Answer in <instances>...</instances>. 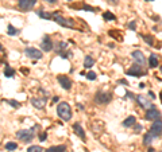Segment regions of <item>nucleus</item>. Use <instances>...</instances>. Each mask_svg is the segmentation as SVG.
Returning <instances> with one entry per match:
<instances>
[{"mask_svg": "<svg viewBox=\"0 0 162 152\" xmlns=\"http://www.w3.org/2000/svg\"><path fill=\"white\" fill-rule=\"evenodd\" d=\"M37 129H39V125H37V124L29 129H20V131L16 132V137L23 143H30V141H33L34 137H35Z\"/></svg>", "mask_w": 162, "mask_h": 152, "instance_id": "nucleus-1", "label": "nucleus"}, {"mask_svg": "<svg viewBox=\"0 0 162 152\" xmlns=\"http://www.w3.org/2000/svg\"><path fill=\"white\" fill-rule=\"evenodd\" d=\"M57 114L60 119H62V121H69L72 119V108L68 102L62 101L57 105Z\"/></svg>", "mask_w": 162, "mask_h": 152, "instance_id": "nucleus-2", "label": "nucleus"}, {"mask_svg": "<svg viewBox=\"0 0 162 152\" xmlns=\"http://www.w3.org/2000/svg\"><path fill=\"white\" fill-rule=\"evenodd\" d=\"M51 19L54 20L57 24L65 27V29H74V22L72 20V19H66V18H64L60 14V11H54V12H53V14H51Z\"/></svg>", "mask_w": 162, "mask_h": 152, "instance_id": "nucleus-3", "label": "nucleus"}, {"mask_svg": "<svg viewBox=\"0 0 162 152\" xmlns=\"http://www.w3.org/2000/svg\"><path fill=\"white\" fill-rule=\"evenodd\" d=\"M96 104L99 105H107L112 101V93L111 92H104V90H99L96 92L95 97H93Z\"/></svg>", "mask_w": 162, "mask_h": 152, "instance_id": "nucleus-4", "label": "nucleus"}, {"mask_svg": "<svg viewBox=\"0 0 162 152\" xmlns=\"http://www.w3.org/2000/svg\"><path fill=\"white\" fill-rule=\"evenodd\" d=\"M126 74H127V76L138 77V78H139V77L146 76V74H147V70H145V69H143V66H141V65L135 63V65H132V66L126 71Z\"/></svg>", "mask_w": 162, "mask_h": 152, "instance_id": "nucleus-5", "label": "nucleus"}, {"mask_svg": "<svg viewBox=\"0 0 162 152\" xmlns=\"http://www.w3.org/2000/svg\"><path fill=\"white\" fill-rule=\"evenodd\" d=\"M157 119H161V112L157 109V106L151 105L149 109H146V114H145V120L146 121H154Z\"/></svg>", "mask_w": 162, "mask_h": 152, "instance_id": "nucleus-6", "label": "nucleus"}, {"mask_svg": "<svg viewBox=\"0 0 162 152\" xmlns=\"http://www.w3.org/2000/svg\"><path fill=\"white\" fill-rule=\"evenodd\" d=\"M24 55H26L27 58L34 59V61L42 59L43 58V52L40 50H38V49H35V47H26L24 49Z\"/></svg>", "mask_w": 162, "mask_h": 152, "instance_id": "nucleus-7", "label": "nucleus"}, {"mask_svg": "<svg viewBox=\"0 0 162 152\" xmlns=\"http://www.w3.org/2000/svg\"><path fill=\"white\" fill-rule=\"evenodd\" d=\"M149 132H150L153 136H155V137H160V136H162V120L161 119L154 120Z\"/></svg>", "mask_w": 162, "mask_h": 152, "instance_id": "nucleus-8", "label": "nucleus"}, {"mask_svg": "<svg viewBox=\"0 0 162 152\" xmlns=\"http://www.w3.org/2000/svg\"><path fill=\"white\" fill-rule=\"evenodd\" d=\"M37 4V0H18V7L22 12H27L33 10L34 5Z\"/></svg>", "mask_w": 162, "mask_h": 152, "instance_id": "nucleus-9", "label": "nucleus"}, {"mask_svg": "<svg viewBox=\"0 0 162 152\" xmlns=\"http://www.w3.org/2000/svg\"><path fill=\"white\" fill-rule=\"evenodd\" d=\"M53 47H54V43H53L51 38L49 35H45L42 39V42H40V49H42V51L49 52V51L53 50Z\"/></svg>", "mask_w": 162, "mask_h": 152, "instance_id": "nucleus-10", "label": "nucleus"}, {"mask_svg": "<svg viewBox=\"0 0 162 152\" xmlns=\"http://www.w3.org/2000/svg\"><path fill=\"white\" fill-rule=\"evenodd\" d=\"M131 57H132V59L135 61V63L141 65V66H143V67L146 66V57H145V54H143L141 50L132 51L131 52Z\"/></svg>", "mask_w": 162, "mask_h": 152, "instance_id": "nucleus-11", "label": "nucleus"}, {"mask_svg": "<svg viewBox=\"0 0 162 152\" xmlns=\"http://www.w3.org/2000/svg\"><path fill=\"white\" fill-rule=\"evenodd\" d=\"M57 81L60 82L62 89H65V90H70V89H72V81H70V78L68 76L60 74V76H57Z\"/></svg>", "mask_w": 162, "mask_h": 152, "instance_id": "nucleus-12", "label": "nucleus"}, {"mask_svg": "<svg viewBox=\"0 0 162 152\" xmlns=\"http://www.w3.org/2000/svg\"><path fill=\"white\" fill-rule=\"evenodd\" d=\"M46 102H48V98L46 97H33L31 98V105H33L35 109H43L46 106Z\"/></svg>", "mask_w": 162, "mask_h": 152, "instance_id": "nucleus-13", "label": "nucleus"}, {"mask_svg": "<svg viewBox=\"0 0 162 152\" xmlns=\"http://www.w3.org/2000/svg\"><path fill=\"white\" fill-rule=\"evenodd\" d=\"M135 101L138 102V105L143 109H149V108L151 106V101L149 100L146 96H142V94H138L135 96Z\"/></svg>", "mask_w": 162, "mask_h": 152, "instance_id": "nucleus-14", "label": "nucleus"}, {"mask_svg": "<svg viewBox=\"0 0 162 152\" xmlns=\"http://www.w3.org/2000/svg\"><path fill=\"white\" fill-rule=\"evenodd\" d=\"M73 132L76 133V135L81 139V141H84V143L86 141V135H85V131H84L83 125H81L80 123H74V124H73Z\"/></svg>", "mask_w": 162, "mask_h": 152, "instance_id": "nucleus-15", "label": "nucleus"}, {"mask_svg": "<svg viewBox=\"0 0 162 152\" xmlns=\"http://www.w3.org/2000/svg\"><path fill=\"white\" fill-rule=\"evenodd\" d=\"M68 147L65 144H61V145H53V147L48 148L45 152H66Z\"/></svg>", "mask_w": 162, "mask_h": 152, "instance_id": "nucleus-16", "label": "nucleus"}, {"mask_svg": "<svg viewBox=\"0 0 162 152\" xmlns=\"http://www.w3.org/2000/svg\"><path fill=\"white\" fill-rule=\"evenodd\" d=\"M160 61H158V55L157 54H150V58H149V67L154 69V67L158 66Z\"/></svg>", "mask_w": 162, "mask_h": 152, "instance_id": "nucleus-17", "label": "nucleus"}, {"mask_svg": "<svg viewBox=\"0 0 162 152\" xmlns=\"http://www.w3.org/2000/svg\"><path fill=\"white\" fill-rule=\"evenodd\" d=\"M135 123H136V117L135 116H129L127 119H124V121L122 123V125L126 127V128H130V127H132Z\"/></svg>", "mask_w": 162, "mask_h": 152, "instance_id": "nucleus-18", "label": "nucleus"}, {"mask_svg": "<svg viewBox=\"0 0 162 152\" xmlns=\"http://www.w3.org/2000/svg\"><path fill=\"white\" fill-rule=\"evenodd\" d=\"M66 47H68V43L66 42H57L54 45V47H53V50H55V52H60V51H64V50H66Z\"/></svg>", "mask_w": 162, "mask_h": 152, "instance_id": "nucleus-19", "label": "nucleus"}, {"mask_svg": "<svg viewBox=\"0 0 162 152\" xmlns=\"http://www.w3.org/2000/svg\"><path fill=\"white\" fill-rule=\"evenodd\" d=\"M93 65H95V59H93L91 55H86V57L84 58V67H85V69H92Z\"/></svg>", "mask_w": 162, "mask_h": 152, "instance_id": "nucleus-20", "label": "nucleus"}, {"mask_svg": "<svg viewBox=\"0 0 162 152\" xmlns=\"http://www.w3.org/2000/svg\"><path fill=\"white\" fill-rule=\"evenodd\" d=\"M155 139H157L155 136H153L150 132H147V133L145 135V137H143V144H145V145H151L153 141H154Z\"/></svg>", "mask_w": 162, "mask_h": 152, "instance_id": "nucleus-21", "label": "nucleus"}, {"mask_svg": "<svg viewBox=\"0 0 162 152\" xmlns=\"http://www.w3.org/2000/svg\"><path fill=\"white\" fill-rule=\"evenodd\" d=\"M139 36H141V38H142L146 43H147L150 47H153V46H154L155 42H154V38H153L151 35H145V34H139Z\"/></svg>", "mask_w": 162, "mask_h": 152, "instance_id": "nucleus-22", "label": "nucleus"}, {"mask_svg": "<svg viewBox=\"0 0 162 152\" xmlns=\"http://www.w3.org/2000/svg\"><path fill=\"white\" fill-rule=\"evenodd\" d=\"M19 32H20L19 29H15L12 24H8V27H7V34H8L10 36H16V35H19Z\"/></svg>", "mask_w": 162, "mask_h": 152, "instance_id": "nucleus-23", "label": "nucleus"}, {"mask_svg": "<svg viewBox=\"0 0 162 152\" xmlns=\"http://www.w3.org/2000/svg\"><path fill=\"white\" fill-rule=\"evenodd\" d=\"M15 69H12L11 66H8V65H5V67H4V76L7 77V78H12V77L15 76Z\"/></svg>", "mask_w": 162, "mask_h": 152, "instance_id": "nucleus-24", "label": "nucleus"}, {"mask_svg": "<svg viewBox=\"0 0 162 152\" xmlns=\"http://www.w3.org/2000/svg\"><path fill=\"white\" fill-rule=\"evenodd\" d=\"M35 14L38 15L39 18H42V19H46V20H50L51 19V14H50V12H46V11H43V10L35 11Z\"/></svg>", "mask_w": 162, "mask_h": 152, "instance_id": "nucleus-25", "label": "nucleus"}, {"mask_svg": "<svg viewBox=\"0 0 162 152\" xmlns=\"http://www.w3.org/2000/svg\"><path fill=\"white\" fill-rule=\"evenodd\" d=\"M103 18H104V20L105 22H114V20H116V16H115L112 12L110 11H105L104 14H103Z\"/></svg>", "mask_w": 162, "mask_h": 152, "instance_id": "nucleus-26", "label": "nucleus"}, {"mask_svg": "<svg viewBox=\"0 0 162 152\" xmlns=\"http://www.w3.org/2000/svg\"><path fill=\"white\" fill-rule=\"evenodd\" d=\"M5 150L7 151H16L18 150V144L14 141H8L5 143Z\"/></svg>", "mask_w": 162, "mask_h": 152, "instance_id": "nucleus-27", "label": "nucleus"}, {"mask_svg": "<svg viewBox=\"0 0 162 152\" xmlns=\"http://www.w3.org/2000/svg\"><path fill=\"white\" fill-rule=\"evenodd\" d=\"M58 55H60V57L61 58H64V59H70V58L72 57H73V52H72V51H60V52H58Z\"/></svg>", "mask_w": 162, "mask_h": 152, "instance_id": "nucleus-28", "label": "nucleus"}, {"mask_svg": "<svg viewBox=\"0 0 162 152\" xmlns=\"http://www.w3.org/2000/svg\"><path fill=\"white\" fill-rule=\"evenodd\" d=\"M85 77H86V79H88V81H95L96 78H97V74L95 73V71H88V73L85 74Z\"/></svg>", "mask_w": 162, "mask_h": 152, "instance_id": "nucleus-29", "label": "nucleus"}, {"mask_svg": "<svg viewBox=\"0 0 162 152\" xmlns=\"http://www.w3.org/2000/svg\"><path fill=\"white\" fill-rule=\"evenodd\" d=\"M27 152H43V148L40 145H31L27 148Z\"/></svg>", "mask_w": 162, "mask_h": 152, "instance_id": "nucleus-30", "label": "nucleus"}, {"mask_svg": "<svg viewBox=\"0 0 162 152\" xmlns=\"http://www.w3.org/2000/svg\"><path fill=\"white\" fill-rule=\"evenodd\" d=\"M7 104H10L12 108H15V109H19V108L22 106V104L19 101H15V100H8L7 101Z\"/></svg>", "mask_w": 162, "mask_h": 152, "instance_id": "nucleus-31", "label": "nucleus"}, {"mask_svg": "<svg viewBox=\"0 0 162 152\" xmlns=\"http://www.w3.org/2000/svg\"><path fill=\"white\" fill-rule=\"evenodd\" d=\"M81 10H84V11H88V12H95L97 8H95V7H91V5H88V4H84V5H81Z\"/></svg>", "mask_w": 162, "mask_h": 152, "instance_id": "nucleus-32", "label": "nucleus"}, {"mask_svg": "<svg viewBox=\"0 0 162 152\" xmlns=\"http://www.w3.org/2000/svg\"><path fill=\"white\" fill-rule=\"evenodd\" d=\"M132 127H134V133H136V135H138V133H141L142 129H143V127L141 125V124H136V123L134 124Z\"/></svg>", "mask_w": 162, "mask_h": 152, "instance_id": "nucleus-33", "label": "nucleus"}, {"mask_svg": "<svg viewBox=\"0 0 162 152\" xmlns=\"http://www.w3.org/2000/svg\"><path fill=\"white\" fill-rule=\"evenodd\" d=\"M116 32H118V31L110 30V31H108V35H110V36H112V38H116V39H119V41H120V39H122V36H120V35H116Z\"/></svg>", "mask_w": 162, "mask_h": 152, "instance_id": "nucleus-34", "label": "nucleus"}, {"mask_svg": "<svg viewBox=\"0 0 162 152\" xmlns=\"http://www.w3.org/2000/svg\"><path fill=\"white\" fill-rule=\"evenodd\" d=\"M129 29L131 30V31H135V30H136V22H135V20H131V22H130V23H129Z\"/></svg>", "mask_w": 162, "mask_h": 152, "instance_id": "nucleus-35", "label": "nucleus"}, {"mask_svg": "<svg viewBox=\"0 0 162 152\" xmlns=\"http://www.w3.org/2000/svg\"><path fill=\"white\" fill-rule=\"evenodd\" d=\"M46 139H48V132H42L39 135V140L40 141H46Z\"/></svg>", "mask_w": 162, "mask_h": 152, "instance_id": "nucleus-36", "label": "nucleus"}, {"mask_svg": "<svg viewBox=\"0 0 162 152\" xmlns=\"http://www.w3.org/2000/svg\"><path fill=\"white\" fill-rule=\"evenodd\" d=\"M118 83H120V85H124V86H129V81H127V79H124V78L118 79Z\"/></svg>", "mask_w": 162, "mask_h": 152, "instance_id": "nucleus-37", "label": "nucleus"}, {"mask_svg": "<svg viewBox=\"0 0 162 152\" xmlns=\"http://www.w3.org/2000/svg\"><path fill=\"white\" fill-rule=\"evenodd\" d=\"M107 2L110 3V4H112V5H118V4H119L120 0H107Z\"/></svg>", "mask_w": 162, "mask_h": 152, "instance_id": "nucleus-38", "label": "nucleus"}, {"mask_svg": "<svg viewBox=\"0 0 162 152\" xmlns=\"http://www.w3.org/2000/svg\"><path fill=\"white\" fill-rule=\"evenodd\" d=\"M126 96H127L129 98H132V100H135V94H132L131 92H126Z\"/></svg>", "mask_w": 162, "mask_h": 152, "instance_id": "nucleus-39", "label": "nucleus"}, {"mask_svg": "<svg viewBox=\"0 0 162 152\" xmlns=\"http://www.w3.org/2000/svg\"><path fill=\"white\" fill-rule=\"evenodd\" d=\"M149 97H150L151 98V100H155V98H157V97H155V94H154V92H149Z\"/></svg>", "mask_w": 162, "mask_h": 152, "instance_id": "nucleus-40", "label": "nucleus"}, {"mask_svg": "<svg viewBox=\"0 0 162 152\" xmlns=\"http://www.w3.org/2000/svg\"><path fill=\"white\" fill-rule=\"evenodd\" d=\"M46 3H49V4H55L57 3V0H45Z\"/></svg>", "mask_w": 162, "mask_h": 152, "instance_id": "nucleus-41", "label": "nucleus"}, {"mask_svg": "<svg viewBox=\"0 0 162 152\" xmlns=\"http://www.w3.org/2000/svg\"><path fill=\"white\" fill-rule=\"evenodd\" d=\"M58 100H60V98H58V96H54V97H53V102H54V104H57Z\"/></svg>", "mask_w": 162, "mask_h": 152, "instance_id": "nucleus-42", "label": "nucleus"}, {"mask_svg": "<svg viewBox=\"0 0 162 152\" xmlns=\"http://www.w3.org/2000/svg\"><path fill=\"white\" fill-rule=\"evenodd\" d=\"M77 108H79L80 110H84V109H85V108H84V105H83V104H77Z\"/></svg>", "mask_w": 162, "mask_h": 152, "instance_id": "nucleus-43", "label": "nucleus"}, {"mask_svg": "<svg viewBox=\"0 0 162 152\" xmlns=\"http://www.w3.org/2000/svg\"><path fill=\"white\" fill-rule=\"evenodd\" d=\"M22 73H24V74H29V73H30V70H29V69H24V67H23V69H22Z\"/></svg>", "mask_w": 162, "mask_h": 152, "instance_id": "nucleus-44", "label": "nucleus"}, {"mask_svg": "<svg viewBox=\"0 0 162 152\" xmlns=\"http://www.w3.org/2000/svg\"><path fill=\"white\" fill-rule=\"evenodd\" d=\"M108 47H110V49H115V43H108Z\"/></svg>", "mask_w": 162, "mask_h": 152, "instance_id": "nucleus-45", "label": "nucleus"}, {"mask_svg": "<svg viewBox=\"0 0 162 152\" xmlns=\"http://www.w3.org/2000/svg\"><path fill=\"white\" fill-rule=\"evenodd\" d=\"M147 152H155V150L153 147H150V145H149V150H147Z\"/></svg>", "mask_w": 162, "mask_h": 152, "instance_id": "nucleus-46", "label": "nucleus"}, {"mask_svg": "<svg viewBox=\"0 0 162 152\" xmlns=\"http://www.w3.org/2000/svg\"><path fill=\"white\" fill-rule=\"evenodd\" d=\"M145 83H143V82H141V83H139V88H141V89H145Z\"/></svg>", "mask_w": 162, "mask_h": 152, "instance_id": "nucleus-47", "label": "nucleus"}, {"mask_svg": "<svg viewBox=\"0 0 162 152\" xmlns=\"http://www.w3.org/2000/svg\"><path fill=\"white\" fill-rule=\"evenodd\" d=\"M2 51H4V47H3V45L0 43V52H2Z\"/></svg>", "mask_w": 162, "mask_h": 152, "instance_id": "nucleus-48", "label": "nucleus"}, {"mask_svg": "<svg viewBox=\"0 0 162 152\" xmlns=\"http://www.w3.org/2000/svg\"><path fill=\"white\" fill-rule=\"evenodd\" d=\"M160 100H161V102H162V92L160 93Z\"/></svg>", "mask_w": 162, "mask_h": 152, "instance_id": "nucleus-49", "label": "nucleus"}, {"mask_svg": "<svg viewBox=\"0 0 162 152\" xmlns=\"http://www.w3.org/2000/svg\"><path fill=\"white\" fill-rule=\"evenodd\" d=\"M146 2H154V0H146Z\"/></svg>", "mask_w": 162, "mask_h": 152, "instance_id": "nucleus-50", "label": "nucleus"}, {"mask_svg": "<svg viewBox=\"0 0 162 152\" xmlns=\"http://www.w3.org/2000/svg\"><path fill=\"white\" fill-rule=\"evenodd\" d=\"M160 70H161V73H162V66H161V67H160Z\"/></svg>", "mask_w": 162, "mask_h": 152, "instance_id": "nucleus-51", "label": "nucleus"}, {"mask_svg": "<svg viewBox=\"0 0 162 152\" xmlns=\"http://www.w3.org/2000/svg\"><path fill=\"white\" fill-rule=\"evenodd\" d=\"M68 2H73V0H68Z\"/></svg>", "mask_w": 162, "mask_h": 152, "instance_id": "nucleus-52", "label": "nucleus"}]
</instances>
